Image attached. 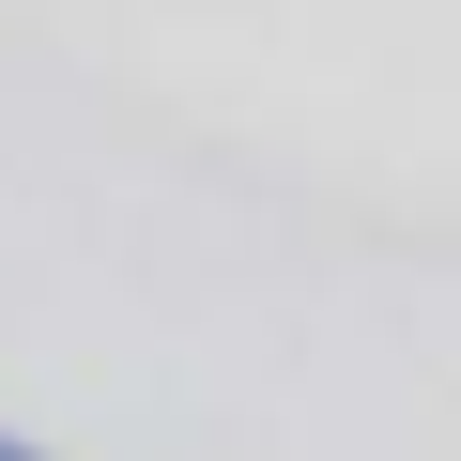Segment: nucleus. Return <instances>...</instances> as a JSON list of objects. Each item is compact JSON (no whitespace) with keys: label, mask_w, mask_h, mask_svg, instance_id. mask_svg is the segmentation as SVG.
<instances>
[{"label":"nucleus","mask_w":461,"mask_h":461,"mask_svg":"<svg viewBox=\"0 0 461 461\" xmlns=\"http://www.w3.org/2000/svg\"><path fill=\"white\" fill-rule=\"evenodd\" d=\"M0 461H47V446H32V430H0Z\"/></svg>","instance_id":"f257e3e1"}]
</instances>
